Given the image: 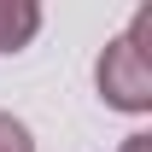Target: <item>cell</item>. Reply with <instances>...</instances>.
Wrapping results in <instances>:
<instances>
[{"mask_svg": "<svg viewBox=\"0 0 152 152\" xmlns=\"http://www.w3.org/2000/svg\"><path fill=\"white\" fill-rule=\"evenodd\" d=\"M146 146H152L146 134H129V146H123V152H146Z\"/></svg>", "mask_w": 152, "mask_h": 152, "instance_id": "obj_4", "label": "cell"}, {"mask_svg": "<svg viewBox=\"0 0 152 152\" xmlns=\"http://www.w3.org/2000/svg\"><path fill=\"white\" fill-rule=\"evenodd\" d=\"M0 152H35L29 129H23L18 117H6V111H0Z\"/></svg>", "mask_w": 152, "mask_h": 152, "instance_id": "obj_3", "label": "cell"}, {"mask_svg": "<svg viewBox=\"0 0 152 152\" xmlns=\"http://www.w3.org/2000/svg\"><path fill=\"white\" fill-rule=\"evenodd\" d=\"M152 6L146 12H134L129 35H117L105 53H99V99L117 105V111H152Z\"/></svg>", "mask_w": 152, "mask_h": 152, "instance_id": "obj_1", "label": "cell"}, {"mask_svg": "<svg viewBox=\"0 0 152 152\" xmlns=\"http://www.w3.org/2000/svg\"><path fill=\"white\" fill-rule=\"evenodd\" d=\"M35 29H41V6H29V0H0V53L29 47Z\"/></svg>", "mask_w": 152, "mask_h": 152, "instance_id": "obj_2", "label": "cell"}]
</instances>
